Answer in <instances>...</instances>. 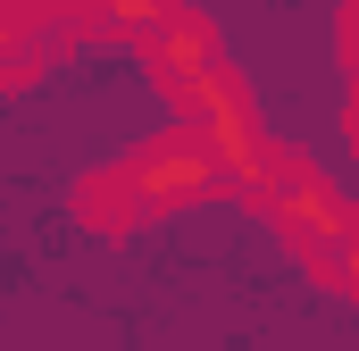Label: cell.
I'll use <instances>...</instances> for the list:
<instances>
[{"mask_svg": "<svg viewBox=\"0 0 359 351\" xmlns=\"http://www.w3.org/2000/svg\"><path fill=\"white\" fill-rule=\"evenodd\" d=\"M0 17L42 51V67H50V59H67V51H84L92 34H100V25H92V0H8Z\"/></svg>", "mask_w": 359, "mask_h": 351, "instance_id": "3957f363", "label": "cell"}, {"mask_svg": "<svg viewBox=\"0 0 359 351\" xmlns=\"http://www.w3.org/2000/svg\"><path fill=\"white\" fill-rule=\"evenodd\" d=\"M126 176H134L142 218H176V209H192V201H217V192H226L217 159H209V151H201L184 126H168L159 143H142V151L126 159Z\"/></svg>", "mask_w": 359, "mask_h": 351, "instance_id": "6da1fadb", "label": "cell"}, {"mask_svg": "<svg viewBox=\"0 0 359 351\" xmlns=\"http://www.w3.org/2000/svg\"><path fill=\"white\" fill-rule=\"evenodd\" d=\"M292 260H309V276H318L326 293H351V226H326V234H309Z\"/></svg>", "mask_w": 359, "mask_h": 351, "instance_id": "5b68a950", "label": "cell"}, {"mask_svg": "<svg viewBox=\"0 0 359 351\" xmlns=\"http://www.w3.org/2000/svg\"><path fill=\"white\" fill-rule=\"evenodd\" d=\"M76 218H84L92 234H109V243H117V234H134V226H142L134 176H126V168H100V176H84V184H76Z\"/></svg>", "mask_w": 359, "mask_h": 351, "instance_id": "277c9868", "label": "cell"}, {"mask_svg": "<svg viewBox=\"0 0 359 351\" xmlns=\"http://www.w3.org/2000/svg\"><path fill=\"white\" fill-rule=\"evenodd\" d=\"M34 76H42V51H34V42H25V34H17L8 17H0V92L34 84Z\"/></svg>", "mask_w": 359, "mask_h": 351, "instance_id": "8992f818", "label": "cell"}, {"mask_svg": "<svg viewBox=\"0 0 359 351\" xmlns=\"http://www.w3.org/2000/svg\"><path fill=\"white\" fill-rule=\"evenodd\" d=\"M134 51H142V67L159 76V92L176 100V92L192 84L201 67H217V25H209L201 8H176V0H168V8H159L142 34H134Z\"/></svg>", "mask_w": 359, "mask_h": 351, "instance_id": "7a4b0ae2", "label": "cell"}]
</instances>
